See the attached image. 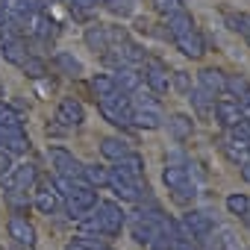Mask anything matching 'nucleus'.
Returning a JSON list of instances; mask_svg holds the SVG:
<instances>
[{
  "mask_svg": "<svg viewBox=\"0 0 250 250\" xmlns=\"http://www.w3.org/2000/svg\"><path fill=\"white\" fill-rule=\"evenodd\" d=\"M68 3H71V9H74L77 15H83V12L97 9V6H100V0H68Z\"/></svg>",
  "mask_w": 250,
  "mask_h": 250,
  "instance_id": "nucleus-28",
  "label": "nucleus"
},
{
  "mask_svg": "<svg viewBox=\"0 0 250 250\" xmlns=\"http://www.w3.org/2000/svg\"><path fill=\"white\" fill-rule=\"evenodd\" d=\"M139 83H142V74H136V71H133V68H127V65L118 68V77H115L118 91H124V94H127V91H136V88H139Z\"/></svg>",
  "mask_w": 250,
  "mask_h": 250,
  "instance_id": "nucleus-11",
  "label": "nucleus"
},
{
  "mask_svg": "<svg viewBox=\"0 0 250 250\" xmlns=\"http://www.w3.org/2000/svg\"><path fill=\"white\" fill-rule=\"evenodd\" d=\"M53 162H56V165H59V168H62V171L68 174V177H80V174H83L80 162H77V159H74L71 153H65L62 147H56V150H53Z\"/></svg>",
  "mask_w": 250,
  "mask_h": 250,
  "instance_id": "nucleus-13",
  "label": "nucleus"
},
{
  "mask_svg": "<svg viewBox=\"0 0 250 250\" xmlns=\"http://www.w3.org/2000/svg\"><path fill=\"white\" fill-rule=\"evenodd\" d=\"M168 130H171V136H174L177 142H186V139L194 133V121H191V115H186V112H174L171 121H168Z\"/></svg>",
  "mask_w": 250,
  "mask_h": 250,
  "instance_id": "nucleus-7",
  "label": "nucleus"
},
{
  "mask_svg": "<svg viewBox=\"0 0 250 250\" xmlns=\"http://www.w3.org/2000/svg\"><path fill=\"white\" fill-rule=\"evenodd\" d=\"M188 100H191V106H194V112H197L200 118H206V115L212 112V106H215V97H212L209 91H203L200 85L188 91Z\"/></svg>",
  "mask_w": 250,
  "mask_h": 250,
  "instance_id": "nucleus-9",
  "label": "nucleus"
},
{
  "mask_svg": "<svg viewBox=\"0 0 250 250\" xmlns=\"http://www.w3.org/2000/svg\"><path fill=\"white\" fill-rule=\"evenodd\" d=\"M177 250H191V247H188L186 241H180V244H177Z\"/></svg>",
  "mask_w": 250,
  "mask_h": 250,
  "instance_id": "nucleus-36",
  "label": "nucleus"
},
{
  "mask_svg": "<svg viewBox=\"0 0 250 250\" xmlns=\"http://www.w3.org/2000/svg\"><path fill=\"white\" fill-rule=\"evenodd\" d=\"M6 15H9V12H6V6H3V3H0V21H3Z\"/></svg>",
  "mask_w": 250,
  "mask_h": 250,
  "instance_id": "nucleus-35",
  "label": "nucleus"
},
{
  "mask_svg": "<svg viewBox=\"0 0 250 250\" xmlns=\"http://www.w3.org/2000/svg\"><path fill=\"white\" fill-rule=\"evenodd\" d=\"M212 109H215V118H218V121L224 124L227 130H232L235 124H238V121L244 118V115H241V109H238V103H235V100H227V97L215 100V106H212Z\"/></svg>",
  "mask_w": 250,
  "mask_h": 250,
  "instance_id": "nucleus-4",
  "label": "nucleus"
},
{
  "mask_svg": "<svg viewBox=\"0 0 250 250\" xmlns=\"http://www.w3.org/2000/svg\"><path fill=\"white\" fill-rule=\"evenodd\" d=\"M56 121H62L65 127H80L85 121V112H83V103L74 100V97H65L59 103V112H56Z\"/></svg>",
  "mask_w": 250,
  "mask_h": 250,
  "instance_id": "nucleus-3",
  "label": "nucleus"
},
{
  "mask_svg": "<svg viewBox=\"0 0 250 250\" xmlns=\"http://www.w3.org/2000/svg\"><path fill=\"white\" fill-rule=\"evenodd\" d=\"M100 6H106L115 15H124V12H127V0H100Z\"/></svg>",
  "mask_w": 250,
  "mask_h": 250,
  "instance_id": "nucleus-30",
  "label": "nucleus"
},
{
  "mask_svg": "<svg viewBox=\"0 0 250 250\" xmlns=\"http://www.w3.org/2000/svg\"><path fill=\"white\" fill-rule=\"evenodd\" d=\"M100 150H103V156L106 159H124V156H127L130 150H127V145H124V142H118V139H103V145H100Z\"/></svg>",
  "mask_w": 250,
  "mask_h": 250,
  "instance_id": "nucleus-22",
  "label": "nucleus"
},
{
  "mask_svg": "<svg viewBox=\"0 0 250 250\" xmlns=\"http://www.w3.org/2000/svg\"><path fill=\"white\" fill-rule=\"evenodd\" d=\"M103 224H106L109 232H115L121 227V212H118L115 203H103Z\"/></svg>",
  "mask_w": 250,
  "mask_h": 250,
  "instance_id": "nucleus-25",
  "label": "nucleus"
},
{
  "mask_svg": "<svg viewBox=\"0 0 250 250\" xmlns=\"http://www.w3.org/2000/svg\"><path fill=\"white\" fill-rule=\"evenodd\" d=\"M53 62H56V68H59L62 74H68V77H80V74H83V65H80L71 53H56Z\"/></svg>",
  "mask_w": 250,
  "mask_h": 250,
  "instance_id": "nucleus-18",
  "label": "nucleus"
},
{
  "mask_svg": "<svg viewBox=\"0 0 250 250\" xmlns=\"http://www.w3.org/2000/svg\"><path fill=\"white\" fill-rule=\"evenodd\" d=\"M85 174H88V180H91V183H97V186H100V183H109V174H106L100 165H94V168H85Z\"/></svg>",
  "mask_w": 250,
  "mask_h": 250,
  "instance_id": "nucleus-31",
  "label": "nucleus"
},
{
  "mask_svg": "<svg viewBox=\"0 0 250 250\" xmlns=\"http://www.w3.org/2000/svg\"><path fill=\"white\" fill-rule=\"evenodd\" d=\"M221 150L232 159V162H247L250 159V142H241L232 136V142H221Z\"/></svg>",
  "mask_w": 250,
  "mask_h": 250,
  "instance_id": "nucleus-10",
  "label": "nucleus"
},
{
  "mask_svg": "<svg viewBox=\"0 0 250 250\" xmlns=\"http://www.w3.org/2000/svg\"><path fill=\"white\" fill-rule=\"evenodd\" d=\"M21 68H24V74L33 77V80H42V77L47 74V65H44L42 59H36V56H27V59L21 62Z\"/></svg>",
  "mask_w": 250,
  "mask_h": 250,
  "instance_id": "nucleus-23",
  "label": "nucleus"
},
{
  "mask_svg": "<svg viewBox=\"0 0 250 250\" xmlns=\"http://www.w3.org/2000/svg\"><path fill=\"white\" fill-rule=\"evenodd\" d=\"M247 221H250V215H247Z\"/></svg>",
  "mask_w": 250,
  "mask_h": 250,
  "instance_id": "nucleus-38",
  "label": "nucleus"
},
{
  "mask_svg": "<svg viewBox=\"0 0 250 250\" xmlns=\"http://www.w3.org/2000/svg\"><path fill=\"white\" fill-rule=\"evenodd\" d=\"M168 36H171V42L180 47V53L188 56V59H200V56L206 53V42H203V36H200L194 18H191L186 9H180V12H174V15L168 18Z\"/></svg>",
  "mask_w": 250,
  "mask_h": 250,
  "instance_id": "nucleus-1",
  "label": "nucleus"
},
{
  "mask_svg": "<svg viewBox=\"0 0 250 250\" xmlns=\"http://www.w3.org/2000/svg\"><path fill=\"white\" fill-rule=\"evenodd\" d=\"M186 227L191 229V235H206L212 229V218L203 212H188L186 215Z\"/></svg>",
  "mask_w": 250,
  "mask_h": 250,
  "instance_id": "nucleus-14",
  "label": "nucleus"
},
{
  "mask_svg": "<svg viewBox=\"0 0 250 250\" xmlns=\"http://www.w3.org/2000/svg\"><path fill=\"white\" fill-rule=\"evenodd\" d=\"M3 56L12 62V65H21L30 53H27V44H24V39L21 36H15V39H6L3 42Z\"/></svg>",
  "mask_w": 250,
  "mask_h": 250,
  "instance_id": "nucleus-8",
  "label": "nucleus"
},
{
  "mask_svg": "<svg viewBox=\"0 0 250 250\" xmlns=\"http://www.w3.org/2000/svg\"><path fill=\"white\" fill-rule=\"evenodd\" d=\"M244 42H247V44H250V33H244Z\"/></svg>",
  "mask_w": 250,
  "mask_h": 250,
  "instance_id": "nucleus-37",
  "label": "nucleus"
},
{
  "mask_svg": "<svg viewBox=\"0 0 250 250\" xmlns=\"http://www.w3.org/2000/svg\"><path fill=\"white\" fill-rule=\"evenodd\" d=\"M232 136L241 139V142H250V118H241L235 127H232Z\"/></svg>",
  "mask_w": 250,
  "mask_h": 250,
  "instance_id": "nucleus-29",
  "label": "nucleus"
},
{
  "mask_svg": "<svg viewBox=\"0 0 250 250\" xmlns=\"http://www.w3.org/2000/svg\"><path fill=\"white\" fill-rule=\"evenodd\" d=\"M118 168H124L133 180H139V177H142V171H145V162H142V156H139V153H127L124 159H118Z\"/></svg>",
  "mask_w": 250,
  "mask_h": 250,
  "instance_id": "nucleus-21",
  "label": "nucleus"
},
{
  "mask_svg": "<svg viewBox=\"0 0 250 250\" xmlns=\"http://www.w3.org/2000/svg\"><path fill=\"white\" fill-rule=\"evenodd\" d=\"M235 103H238L241 115H244V118H250V91H247V94H241V97H235Z\"/></svg>",
  "mask_w": 250,
  "mask_h": 250,
  "instance_id": "nucleus-32",
  "label": "nucleus"
},
{
  "mask_svg": "<svg viewBox=\"0 0 250 250\" xmlns=\"http://www.w3.org/2000/svg\"><path fill=\"white\" fill-rule=\"evenodd\" d=\"M241 177H244V183H250V159L241 162Z\"/></svg>",
  "mask_w": 250,
  "mask_h": 250,
  "instance_id": "nucleus-34",
  "label": "nucleus"
},
{
  "mask_svg": "<svg viewBox=\"0 0 250 250\" xmlns=\"http://www.w3.org/2000/svg\"><path fill=\"white\" fill-rule=\"evenodd\" d=\"M197 80H200V88L209 91L212 97H221L224 94V71L221 68H203L197 74Z\"/></svg>",
  "mask_w": 250,
  "mask_h": 250,
  "instance_id": "nucleus-6",
  "label": "nucleus"
},
{
  "mask_svg": "<svg viewBox=\"0 0 250 250\" xmlns=\"http://www.w3.org/2000/svg\"><path fill=\"white\" fill-rule=\"evenodd\" d=\"M227 209H229V215L247 218V215H250V197H247V194H229V197H227Z\"/></svg>",
  "mask_w": 250,
  "mask_h": 250,
  "instance_id": "nucleus-20",
  "label": "nucleus"
},
{
  "mask_svg": "<svg viewBox=\"0 0 250 250\" xmlns=\"http://www.w3.org/2000/svg\"><path fill=\"white\" fill-rule=\"evenodd\" d=\"M9 168H12V162H9V156H6L3 150H0V174H6Z\"/></svg>",
  "mask_w": 250,
  "mask_h": 250,
  "instance_id": "nucleus-33",
  "label": "nucleus"
},
{
  "mask_svg": "<svg viewBox=\"0 0 250 250\" xmlns=\"http://www.w3.org/2000/svg\"><path fill=\"white\" fill-rule=\"evenodd\" d=\"M91 88H94L97 100H100V97H109L112 91H118V85H115V77H109V74H94V80H91Z\"/></svg>",
  "mask_w": 250,
  "mask_h": 250,
  "instance_id": "nucleus-19",
  "label": "nucleus"
},
{
  "mask_svg": "<svg viewBox=\"0 0 250 250\" xmlns=\"http://www.w3.org/2000/svg\"><path fill=\"white\" fill-rule=\"evenodd\" d=\"M224 91H229L232 97H241L250 91V83L241 74H224Z\"/></svg>",
  "mask_w": 250,
  "mask_h": 250,
  "instance_id": "nucleus-16",
  "label": "nucleus"
},
{
  "mask_svg": "<svg viewBox=\"0 0 250 250\" xmlns=\"http://www.w3.org/2000/svg\"><path fill=\"white\" fill-rule=\"evenodd\" d=\"M162 180H165L168 188H183V186H188V171L183 165H168L162 171Z\"/></svg>",
  "mask_w": 250,
  "mask_h": 250,
  "instance_id": "nucleus-12",
  "label": "nucleus"
},
{
  "mask_svg": "<svg viewBox=\"0 0 250 250\" xmlns=\"http://www.w3.org/2000/svg\"><path fill=\"white\" fill-rule=\"evenodd\" d=\"M130 121L136 124V127H145V130H156L159 127V115L153 109H136V112H130Z\"/></svg>",
  "mask_w": 250,
  "mask_h": 250,
  "instance_id": "nucleus-15",
  "label": "nucleus"
},
{
  "mask_svg": "<svg viewBox=\"0 0 250 250\" xmlns=\"http://www.w3.org/2000/svg\"><path fill=\"white\" fill-rule=\"evenodd\" d=\"M145 83L150 85L153 94H165L171 88V74L159 59H145Z\"/></svg>",
  "mask_w": 250,
  "mask_h": 250,
  "instance_id": "nucleus-2",
  "label": "nucleus"
},
{
  "mask_svg": "<svg viewBox=\"0 0 250 250\" xmlns=\"http://www.w3.org/2000/svg\"><path fill=\"white\" fill-rule=\"evenodd\" d=\"M85 44H88V50H94V53H106V50H112L109 47V33H106V24H88L85 27Z\"/></svg>",
  "mask_w": 250,
  "mask_h": 250,
  "instance_id": "nucleus-5",
  "label": "nucleus"
},
{
  "mask_svg": "<svg viewBox=\"0 0 250 250\" xmlns=\"http://www.w3.org/2000/svg\"><path fill=\"white\" fill-rule=\"evenodd\" d=\"M118 53H121V59L127 62V65H136V62H145V59H147V56H145V50H142L136 42H130V39L118 47Z\"/></svg>",
  "mask_w": 250,
  "mask_h": 250,
  "instance_id": "nucleus-17",
  "label": "nucleus"
},
{
  "mask_svg": "<svg viewBox=\"0 0 250 250\" xmlns=\"http://www.w3.org/2000/svg\"><path fill=\"white\" fill-rule=\"evenodd\" d=\"M224 21H227V27H229L232 33H241V36L250 33V15H227Z\"/></svg>",
  "mask_w": 250,
  "mask_h": 250,
  "instance_id": "nucleus-26",
  "label": "nucleus"
},
{
  "mask_svg": "<svg viewBox=\"0 0 250 250\" xmlns=\"http://www.w3.org/2000/svg\"><path fill=\"white\" fill-rule=\"evenodd\" d=\"M180 9H186L183 0H153V12L162 15V18H171V15L180 12Z\"/></svg>",
  "mask_w": 250,
  "mask_h": 250,
  "instance_id": "nucleus-24",
  "label": "nucleus"
},
{
  "mask_svg": "<svg viewBox=\"0 0 250 250\" xmlns=\"http://www.w3.org/2000/svg\"><path fill=\"white\" fill-rule=\"evenodd\" d=\"M171 85H174L180 94H188V91H191V77H188V71H174V74H171Z\"/></svg>",
  "mask_w": 250,
  "mask_h": 250,
  "instance_id": "nucleus-27",
  "label": "nucleus"
}]
</instances>
